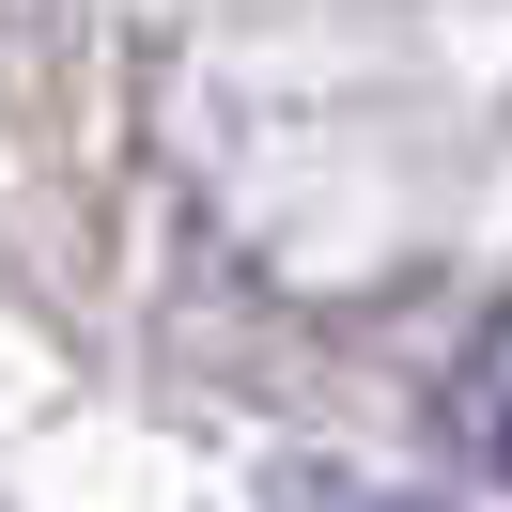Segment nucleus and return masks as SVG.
I'll return each instance as SVG.
<instances>
[{
    "label": "nucleus",
    "instance_id": "f257e3e1",
    "mask_svg": "<svg viewBox=\"0 0 512 512\" xmlns=\"http://www.w3.org/2000/svg\"><path fill=\"white\" fill-rule=\"evenodd\" d=\"M435 435L466 450L481 481H512V311H481L466 342H450V373H435Z\"/></svg>",
    "mask_w": 512,
    "mask_h": 512
},
{
    "label": "nucleus",
    "instance_id": "f03ea898",
    "mask_svg": "<svg viewBox=\"0 0 512 512\" xmlns=\"http://www.w3.org/2000/svg\"><path fill=\"white\" fill-rule=\"evenodd\" d=\"M264 497L280 512H450V497H419V481H357V466H280Z\"/></svg>",
    "mask_w": 512,
    "mask_h": 512
}]
</instances>
